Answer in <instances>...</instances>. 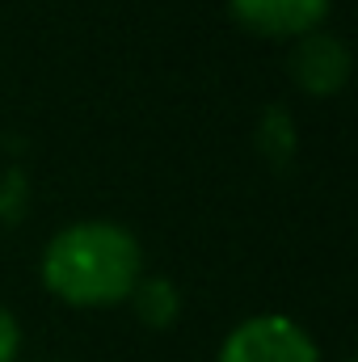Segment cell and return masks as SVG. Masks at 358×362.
<instances>
[{
    "mask_svg": "<svg viewBox=\"0 0 358 362\" xmlns=\"http://www.w3.org/2000/svg\"><path fill=\"white\" fill-rule=\"evenodd\" d=\"M139 240L110 219H81L59 228L42 249V282L51 295L76 308H105L131 295L139 282Z\"/></svg>",
    "mask_w": 358,
    "mask_h": 362,
    "instance_id": "6da1fadb",
    "label": "cell"
},
{
    "mask_svg": "<svg viewBox=\"0 0 358 362\" xmlns=\"http://www.w3.org/2000/svg\"><path fill=\"white\" fill-rule=\"evenodd\" d=\"M333 0H228L232 17L258 34L270 38H299V34H312L325 13H329Z\"/></svg>",
    "mask_w": 358,
    "mask_h": 362,
    "instance_id": "277c9868",
    "label": "cell"
},
{
    "mask_svg": "<svg viewBox=\"0 0 358 362\" xmlns=\"http://www.w3.org/2000/svg\"><path fill=\"white\" fill-rule=\"evenodd\" d=\"M346 362H354V358H346Z\"/></svg>",
    "mask_w": 358,
    "mask_h": 362,
    "instance_id": "52a82bcc",
    "label": "cell"
},
{
    "mask_svg": "<svg viewBox=\"0 0 358 362\" xmlns=\"http://www.w3.org/2000/svg\"><path fill=\"white\" fill-rule=\"evenodd\" d=\"M17 350H21V329H17L13 312L0 303V362H13L17 358Z\"/></svg>",
    "mask_w": 358,
    "mask_h": 362,
    "instance_id": "8992f818",
    "label": "cell"
},
{
    "mask_svg": "<svg viewBox=\"0 0 358 362\" xmlns=\"http://www.w3.org/2000/svg\"><path fill=\"white\" fill-rule=\"evenodd\" d=\"M131 303H135V316L148 325V329H169L181 312V295L173 286V278L156 274V278H139L131 286Z\"/></svg>",
    "mask_w": 358,
    "mask_h": 362,
    "instance_id": "5b68a950",
    "label": "cell"
},
{
    "mask_svg": "<svg viewBox=\"0 0 358 362\" xmlns=\"http://www.w3.org/2000/svg\"><path fill=\"white\" fill-rule=\"evenodd\" d=\"M287 68H291L295 85L304 93L329 97L350 81V47L329 30H312V34H299V42L291 47Z\"/></svg>",
    "mask_w": 358,
    "mask_h": 362,
    "instance_id": "3957f363",
    "label": "cell"
},
{
    "mask_svg": "<svg viewBox=\"0 0 358 362\" xmlns=\"http://www.w3.org/2000/svg\"><path fill=\"white\" fill-rule=\"evenodd\" d=\"M219 362H321L316 341L291 320V316H249L241 320L224 346H219Z\"/></svg>",
    "mask_w": 358,
    "mask_h": 362,
    "instance_id": "7a4b0ae2",
    "label": "cell"
}]
</instances>
